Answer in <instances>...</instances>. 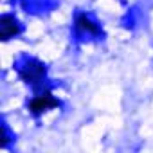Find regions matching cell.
I'll use <instances>...</instances> for the list:
<instances>
[{
	"mask_svg": "<svg viewBox=\"0 0 153 153\" xmlns=\"http://www.w3.org/2000/svg\"><path fill=\"white\" fill-rule=\"evenodd\" d=\"M76 29H78L79 33H83V34H92V36H99L101 34L99 25L92 18H88L87 15H78L76 16Z\"/></svg>",
	"mask_w": 153,
	"mask_h": 153,
	"instance_id": "cell-3",
	"label": "cell"
},
{
	"mask_svg": "<svg viewBox=\"0 0 153 153\" xmlns=\"http://www.w3.org/2000/svg\"><path fill=\"white\" fill-rule=\"evenodd\" d=\"M56 106H59V103H58V99H56L49 90H43V92L36 94V96L29 101V105H27L29 112L34 114V115H40V114H43V112H47V110L56 108Z\"/></svg>",
	"mask_w": 153,
	"mask_h": 153,
	"instance_id": "cell-2",
	"label": "cell"
},
{
	"mask_svg": "<svg viewBox=\"0 0 153 153\" xmlns=\"http://www.w3.org/2000/svg\"><path fill=\"white\" fill-rule=\"evenodd\" d=\"M18 33H20L18 22H16L13 16L6 15V16L2 18V24H0V34H2V38H4V40H9V38H15Z\"/></svg>",
	"mask_w": 153,
	"mask_h": 153,
	"instance_id": "cell-4",
	"label": "cell"
},
{
	"mask_svg": "<svg viewBox=\"0 0 153 153\" xmlns=\"http://www.w3.org/2000/svg\"><path fill=\"white\" fill-rule=\"evenodd\" d=\"M45 72L47 70H45L43 63H40L36 59H31L20 68V78H22V81H25V83H29L33 87H38L45 79Z\"/></svg>",
	"mask_w": 153,
	"mask_h": 153,
	"instance_id": "cell-1",
	"label": "cell"
}]
</instances>
